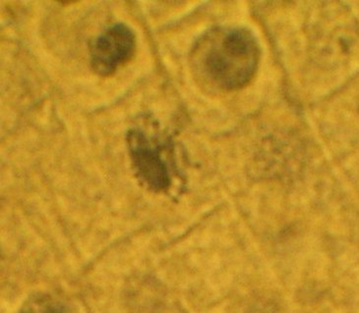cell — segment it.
Returning a JSON list of instances; mask_svg holds the SVG:
<instances>
[{
  "instance_id": "1",
  "label": "cell",
  "mask_w": 359,
  "mask_h": 313,
  "mask_svg": "<svg viewBox=\"0 0 359 313\" xmlns=\"http://www.w3.org/2000/svg\"><path fill=\"white\" fill-rule=\"evenodd\" d=\"M203 73L224 90L248 84L257 70L260 50L255 38L244 29L216 31L198 48Z\"/></svg>"
},
{
  "instance_id": "2",
  "label": "cell",
  "mask_w": 359,
  "mask_h": 313,
  "mask_svg": "<svg viewBox=\"0 0 359 313\" xmlns=\"http://www.w3.org/2000/svg\"><path fill=\"white\" fill-rule=\"evenodd\" d=\"M136 38L124 24H114L90 46L93 70L100 76L114 74L121 66L131 60L135 53Z\"/></svg>"
},
{
  "instance_id": "3",
  "label": "cell",
  "mask_w": 359,
  "mask_h": 313,
  "mask_svg": "<svg viewBox=\"0 0 359 313\" xmlns=\"http://www.w3.org/2000/svg\"><path fill=\"white\" fill-rule=\"evenodd\" d=\"M132 165L137 177L149 189L163 192L170 186V170L163 160L162 148L154 146L140 131L128 134Z\"/></svg>"
},
{
  "instance_id": "4",
  "label": "cell",
  "mask_w": 359,
  "mask_h": 313,
  "mask_svg": "<svg viewBox=\"0 0 359 313\" xmlns=\"http://www.w3.org/2000/svg\"><path fill=\"white\" fill-rule=\"evenodd\" d=\"M17 313H70V310L60 298L50 293H36L28 298Z\"/></svg>"
}]
</instances>
